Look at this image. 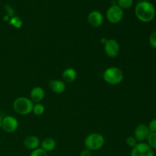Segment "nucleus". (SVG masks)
Masks as SVG:
<instances>
[{"label": "nucleus", "instance_id": "1", "mask_svg": "<svg viewBox=\"0 0 156 156\" xmlns=\"http://www.w3.org/2000/svg\"><path fill=\"white\" fill-rule=\"evenodd\" d=\"M135 15L142 22H150L155 16V6L148 1H140L136 5Z\"/></svg>", "mask_w": 156, "mask_h": 156}, {"label": "nucleus", "instance_id": "2", "mask_svg": "<svg viewBox=\"0 0 156 156\" xmlns=\"http://www.w3.org/2000/svg\"><path fill=\"white\" fill-rule=\"evenodd\" d=\"M123 73L120 68L116 66L108 67L104 71L103 79L105 82L111 85H117L123 80Z\"/></svg>", "mask_w": 156, "mask_h": 156}, {"label": "nucleus", "instance_id": "3", "mask_svg": "<svg viewBox=\"0 0 156 156\" xmlns=\"http://www.w3.org/2000/svg\"><path fill=\"white\" fill-rule=\"evenodd\" d=\"M34 103L30 98L26 97H19L13 102V109L19 115L25 116L30 114L33 109Z\"/></svg>", "mask_w": 156, "mask_h": 156}, {"label": "nucleus", "instance_id": "4", "mask_svg": "<svg viewBox=\"0 0 156 156\" xmlns=\"http://www.w3.org/2000/svg\"><path fill=\"white\" fill-rule=\"evenodd\" d=\"M105 143V137L98 133H92L87 136L84 141L85 148L88 150L97 151L101 149Z\"/></svg>", "mask_w": 156, "mask_h": 156}, {"label": "nucleus", "instance_id": "5", "mask_svg": "<svg viewBox=\"0 0 156 156\" xmlns=\"http://www.w3.org/2000/svg\"><path fill=\"white\" fill-rule=\"evenodd\" d=\"M123 18V10L117 4L112 5L106 12V18L111 24H117L120 22Z\"/></svg>", "mask_w": 156, "mask_h": 156}, {"label": "nucleus", "instance_id": "6", "mask_svg": "<svg viewBox=\"0 0 156 156\" xmlns=\"http://www.w3.org/2000/svg\"><path fill=\"white\" fill-rule=\"evenodd\" d=\"M130 156H155L154 150L147 143H138L136 146L132 148Z\"/></svg>", "mask_w": 156, "mask_h": 156}, {"label": "nucleus", "instance_id": "7", "mask_svg": "<svg viewBox=\"0 0 156 156\" xmlns=\"http://www.w3.org/2000/svg\"><path fill=\"white\" fill-rule=\"evenodd\" d=\"M104 50L108 57L115 58L120 52V46L114 39H108L104 44Z\"/></svg>", "mask_w": 156, "mask_h": 156}, {"label": "nucleus", "instance_id": "8", "mask_svg": "<svg viewBox=\"0 0 156 156\" xmlns=\"http://www.w3.org/2000/svg\"><path fill=\"white\" fill-rule=\"evenodd\" d=\"M18 128V120L13 116H6L2 120V129L8 133L15 132Z\"/></svg>", "mask_w": 156, "mask_h": 156}, {"label": "nucleus", "instance_id": "9", "mask_svg": "<svg viewBox=\"0 0 156 156\" xmlns=\"http://www.w3.org/2000/svg\"><path fill=\"white\" fill-rule=\"evenodd\" d=\"M88 22L92 27H99L104 22V16L99 11H91L88 15Z\"/></svg>", "mask_w": 156, "mask_h": 156}, {"label": "nucleus", "instance_id": "10", "mask_svg": "<svg viewBox=\"0 0 156 156\" xmlns=\"http://www.w3.org/2000/svg\"><path fill=\"white\" fill-rule=\"evenodd\" d=\"M150 134L148 126L146 124H139L134 130V136L138 143H143L147 140L148 136Z\"/></svg>", "mask_w": 156, "mask_h": 156}, {"label": "nucleus", "instance_id": "11", "mask_svg": "<svg viewBox=\"0 0 156 156\" xmlns=\"http://www.w3.org/2000/svg\"><path fill=\"white\" fill-rule=\"evenodd\" d=\"M49 88L56 94H62L66 89V85L63 81L59 79H51L49 82Z\"/></svg>", "mask_w": 156, "mask_h": 156}, {"label": "nucleus", "instance_id": "12", "mask_svg": "<svg viewBox=\"0 0 156 156\" xmlns=\"http://www.w3.org/2000/svg\"><path fill=\"white\" fill-rule=\"evenodd\" d=\"M30 99L33 101L34 104L41 103L45 97V91H44V88H41V87H34L30 91Z\"/></svg>", "mask_w": 156, "mask_h": 156}, {"label": "nucleus", "instance_id": "13", "mask_svg": "<svg viewBox=\"0 0 156 156\" xmlns=\"http://www.w3.org/2000/svg\"><path fill=\"white\" fill-rule=\"evenodd\" d=\"M24 147L27 149L33 151L34 149L40 148L41 146V140L36 136H27L24 140Z\"/></svg>", "mask_w": 156, "mask_h": 156}, {"label": "nucleus", "instance_id": "14", "mask_svg": "<svg viewBox=\"0 0 156 156\" xmlns=\"http://www.w3.org/2000/svg\"><path fill=\"white\" fill-rule=\"evenodd\" d=\"M62 77L64 82H66V83H72V82L76 81V78H77V73H76L75 69L67 68L62 72Z\"/></svg>", "mask_w": 156, "mask_h": 156}, {"label": "nucleus", "instance_id": "15", "mask_svg": "<svg viewBox=\"0 0 156 156\" xmlns=\"http://www.w3.org/2000/svg\"><path fill=\"white\" fill-rule=\"evenodd\" d=\"M56 147V142L51 137H47L43 140L41 143V148L47 152H50L54 150Z\"/></svg>", "mask_w": 156, "mask_h": 156}, {"label": "nucleus", "instance_id": "16", "mask_svg": "<svg viewBox=\"0 0 156 156\" xmlns=\"http://www.w3.org/2000/svg\"><path fill=\"white\" fill-rule=\"evenodd\" d=\"M32 112H33L34 114L36 116L43 115L44 113L45 112V107H44V105H42L41 103L34 104Z\"/></svg>", "mask_w": 156, "mask_h": 156}, {"label": "nucleus", "instance_id": "17", "mask_svg": "<svg viewBox=\"0 0 156 156\" xmlns=\"http://www.w3.org/2000/svg\"><path fill=\"white\" fill-rule=\"evenodd\" d=\"M117 5L123 10L129 9L133 5V0H117Z\"/></svg>", "mask_w": 156, "mask_h": 156}, {"label": "nucleus", "instance_id": "18", "mask_svg": "<svg viewBox=\"0 0 156 156\" xmlns=\"http://www.w3.org/2000/svg\"><path fill=\"white\" fill-rule=\"evenodd\" d=\"M9 24L13 26V27H16V28H21L23 22L19 17L13 16L9 19Z\"/></svg>", "mask_w": 156, "mask_h": 156}, {"label": "nucleus", "instance_id": "19", "mask_svg": "<svg viewBox=\"0 0 156 156\" xmlns=\"http://www.w3.org/2000/svg\"><path fill=\"white\" fill-rule=\"evenodd\" d=\"M147 144L152 149H156V133H150L147 138Z\"/></svg>", "mask_w": 156, "mask_h": 156}, {"label": "nucleus", "instance_id": "20", "mask_svg": "<svg viewBox=\"0 0 156 156\" xmlns=\"http://www.w3.org/2000/svg\"><path fill=\"white\" fill-rule=\"evenodd\" d=\"M30 156H49L48 152L44 151L41 148H37L30 152Z\"/></svg>", "mask_w": 156, "mask_h": 156}, {"label": "nucleus", "instance_id": "21", "mask_svg": "<svg viewBox=\"0 0 156 156\" xmlns=\"http://www.w3.org/2000/svg\"><path fill=\"white\" fill-rule=\"evenodd\" d=\"M126 144L128 145V146H129L130 148H133L134 146H136V144L138 143V141L136 140V138L133 136H128L126 138Z\"/></svg>", "mask_w": 156, "mask_h": 156}, {"label": "nucleus", "instance_id": "22", "mask_svg": "<svg viewBox=\"0 0 156 156\" xmlns=\"http://www.w3.org/2000/svg\"><path fill=\"white\" fill-rule=\"evenodd\" d=\"M149 44L152 48L156 49V30L152 32L149 36Z\"/></svg>", "mask_w": 156, "mask_h": 156}, {"label": "nucleus", "instance_id": "23", "mask_svg": "<svg viewBox=\"0 0 156 156\" xmlns=\"http://www.w3.org/2000/svg\"><path fill=\"white\" fill-rule=\"evenodd\" d=\"M150 133H156V119H152L148 125Z\"/></svg>", "mask_w": 156, "mask_h": 156}, {"label": "nucleus", "instance_id": "24", "mask_svg": "<svg viewBox=\"0 0 156 156\" xmlns=\"http://www.w3.org/2000/svg\"><path fill=\"white\" fill-rule=\"evenodd\" d=\"M5 9L6 11H7V13H8V16L9 17H13L14 15V10L13 9H12V7H11L10 5H5Z\"/></svg>", "mask_w": 156, "mask_h": 156}, {"label": "nucleus", "instance_id": "25", "mask_svg": "<svg viewBox=\"0 0 156 156\" xmlns=\"http://www.w3.org/2000/svg\"><path fill=\"white\" fill-rule=\"evenodd\" d=\"M79 156H91V152L90 150L85 149L80 152V155H79Z\"/></svg>", "mask_w": 156, "mask_h": 156}, {"label": "nucleus", "instance_id": "26", "mask_svg": "<svg viewBox=\"0 0 156 156\" xmlns=\"http://www.w3.org/2000/svg\"><path fill=\"white\" fill-rule=\"evenodd\" d=\"M2 119L1 116H0V129H2Z\"/></svg>", "mask_w": 156, "mask_h": 156}, {"label": "nucleus", "instance_id": "27", "mask_svg": "<svg viewBox=\"0 0 156 156\" xmlns=\"http://www.w3.org/2000/svg\"><path fill=\"white\" fill-rule=\"evenodd\" d=\"M143 1H148V2H149V0H143Z\"/></svg>", "mask_w": 156, "mask_h": 156}]
</instances>
